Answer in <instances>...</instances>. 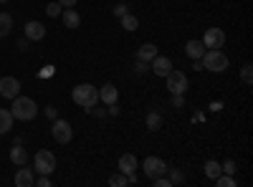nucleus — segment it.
Masks as SVG:
<instances>
[{"instance_id":"12","label":"nucleus","mask_w":253,"mask_h":187,"mask_svg":"<svg viewBox=\"0 0 253 187\" xmlns=\"http://www.w3.org/2000/svg\"><path fill=\"white\" fill-rule=\"evenodd\" d=\"M26 38H28V40H43V38H46V26L38 23V20H31V23H26Z\"/></svg>"},{"instance_id":"7","label":"nucleus","mask_w":253,"mask_h":187,"mask_svg":"<svg viewBox=\"0 0 253 187\" xmlns=\"http://www.w3.org/2000/svg\"><path fill=\"white\" fill-rule=\"evenodd\" d=\"M142 170L147 172V177H160V175H167V162L160 157H147L142 162Z\"/></svg>"},{"instance_id":"5","label":"nucleus","mask_w":253,"mask_h":187,"mask_svg":"<svg viewBox=\"0 0 253 187\" xmlns=\"http://www.w3.org/2000/svg\"><path fill=\"white\" fill-rule=\"evenodd\" d=\"M51 134L58 144H69L74 139V129L66 119H53V127H51Z\"/></svg>"},{"instance_id":"34","label":"nucleus","mask_w":253,"mask_h":187,"mask_svg":"<svg viewBox=\"0 0 253 187\" xmlns=\"http://www.w3.org/2000/svg\"><path fill=\"white\" fill-rule=\"evenodd\" d=\"M58 5H63V8H71V5H76V0H56Z\"/></svg>"},{"instance_id":"30","label":"nucleus","mask_w":253,"mask_h":187,"mask_svg":"<svg viewBox=\"0 0 253 187\" xmlns=\"http://www.w3.org/2000/svg\"><path fill=\"white\" fill-rule=\"evenodd\" d=\"M152 182H155V187H172L170 177H165V175H160V177H152Z\"/></svg>"},{"instance_id":"8","label":"nucleus","mask_w":253,"mask_h":187,"mask_svg":"<svg viewBox=\"0 0 253 187\" xmlns=\"http://www.w3.org/2000/svg\"><path fill=\"white\" fill-rule=\"evenodd\" d=\"M18 94H20V81L15 76H3V78H0V96L13 101Z\"/></svg>"},{"instance_id":"20","label":"nucleus","mask_w":253,"mask_h":187,"mask_svg":"<svg viewBox=\"0 0 253 187\" xmlns=\"http://www.w3.org/2000/svg\"><path fill=\"white\" fill-rule=\"evenodd\" d=\"M10 28H13V18H10V13H0V38H5V36L10 33Z\"/></svg>"},{"instance_id":"24","label":"nucleus","mask_w":253,"mask_h":187,"mask_svg":"<svg viewBox=\"0 0 253 187\" xmlns=\"http://www.w3.org/2000/svg\"><path fill=\"white\" fill-rule=\"evenodd\" d=\"M215 185L218 187H236V180H233V175H218Z\"/></svg>"},{"instance_id":"9","label":"nucleus","mask_w":253,"mask_h":187,"mask_svg":"<svg viewBox=\"0 0 253 187\" xmlns=\"http://www.w3.org/2000/svg\"><path fill=\"white\" fill-rule=\"evenodd\" d=\"M225 43V33L220 28H208L205 36H203V46L205 48H223Z\"/></svg>"},{"instance_id":"15","label":"nucleus","mask_w":253,"mask_h":187,"mask_svg":"<svg viewBox=\"0 0 253 187\" xmlns=\"http://www.w3.org/2000/svg\"><path fill=\"white\" fill-rule=\"evenodd\" d=\"M119 172L122 175H134L137 172V157L134 154H122L119 157Z\"/></svg>"},{"instance_id":"4","label":"nucleus","mask_w":253,"mask_h":187,"mask_svg":"<svg viewBox=\"0 0 253 187\" xmlns=\"http://www.w3.org/2000/svg\"><path fill=\"white\" fill-rule=\"evenodd\" d=\"M33 164H36L38 175H53L56 172V154L48 152V150H41V152H36Z\"/></svg>"},{"instance_id":"1","label":"nucleus","mask_w":253,"mask_h":187,"mask_svg":"<svg viewBox=\"0 0 253 187\" xmlns=\"http://www.w3.org/2000/svg\"><path fill=\"white\" fill-rule=\"evenodd\" d=\"M10 114H13V119H18V121H31V119H36L38 107H36V101H33L31 96H20V94H18V96L13 99Z\"/></svg>"},{"instance_id":"2","label":"nucleus","mask_w":253,"mask_h":187,"mask_svg":"<svg viewBox=\"0 0 253 187\" xmlns=\"http://www.w3.org/2000/svg\"><path fill=\"white\" fill-rule=\"evenodd\" d=\"M71 99L79 104L81 109L91 112V109L96 107V101H99V89H96V86H91V84H79V86H74Z\"/></svg>"},{"instance_id":"36","label":"nucleus","mask_w":253,"mask_h":187,"mask_svg":"<svg viewBox=\"0 0 253 187\" xmlns=\"http://www.w3.org/2000/svg\"><path fill=\"white\" fill-rule=\"evenodd\" d=\"M0 3H8V0H0Z\"/></svg>"},{"instance_id":"29","label":"nucleus","mask_w":253,"mask_h":187,"mask_svg":"<svg viewBox=\"0 0 253 187\" xmlns=\"http://www.w3.org/2000/svg\"><path fill=\"white\" fill-rule=\"evenodd\" d=\"M46 13H48L51 18H58V15L63 13V5H58V3H51V5H46Z\"/></svg>"},{"instance_id":"32","label":"nucleus","mask_w":253,"mask_h":187,"mask_svg":"<svg viewBox=\"0 0 253 187\" xmlns=\"http://www.w3.org/2000/svg\"><path fill=\"white\" fill-rule=\"evenodd\" d=\"M124 13H129V10H126V3H119V5L114 8V15H117V18H122Z\"/></svg>"},{"instance_id":"26","label":"nucleus","mask_w":253,"mask_h":187,"mask_svg":"<svg viewBox=\"0 0 253 187\" xmlns=\"http://www.w3.org/2000/svg\"><path fill=\"white\" fill-rule=\"evenodd\" d=\"M109 185H112V187H126L129 182H126V175L119 172V175H112V177H109Z\"/></svg>"},{"instance_id":"35","label":"nucleus","mask_w":253,"mask_h":187,"mask_svg":"<svg viewBox=\"0 0 253 187\" xmlns=\"http://www.w3.org/2000/svg\"><path fill=\"white\" fill-rule=\"evenodd\" d=\"M144 71H147V64L137 58V74H144Z\"/></svg>"},{"instance_id":"6","label":"nucleus","mask_w":253,"mask_h":187,"mask_svg":"<svg viewBox=\"0 0 253 187\" xmlns=\"http://www.w3.org/2000/svg\"><path fill=\"white\" fill-rule=\"evenodd\" d=\"M165 81H167V89H170V94L175 96V94H185L187 91V76L182 74V71H170L165 76Z\"/></svg>"},{"instance_id":"27","label":"nucleus","mask_w":253,"mask_h":187,"mask_svg":"<svg viewBox=\"0 0 253 187\" xmlns=\"http://www.w3.org/2000/svg\"><path fill=\"white\" fill-rule=\"evenodd\" d=\"M220 175H236V162L233 159H225L220 164Z\"/></svg>"},{"instance_id":"13","label":"nucleus","mask_w":253,"mask_h":187,"mask_svg":"<svg viewBox=\"0 0 253 187\" xmlns=\"http://www.w3.org/2000/svg\"><path fill=\"white\" fill-rule=\"evenodd\" d=\"M205 46H203V40H187L185 43V53H187V58H193V61H200L203 56H205Z\"/></svg>"},{"instance_id":"14","label":"nucleus","mask_w":253,"mask_h":187,"mask_svg":"<svg viewBox=\"0 0 253 187\" xmlns=\"http://www.w3.org/2000/svg\"><path fill=\"white\" fill-rule=\"evenodd\" d=\"M117 99H119V91H117L114 84H104L99 89V101H104L107 107H109V104H117Z\"/></svg>"},{"instance_id":"33","label":"nucleus","mask_w":253,"mask_h":187,"mask_svg":"<svg viewBox=\"0 0 253 187\" xmlns=\"http://www.w3.org/2000/svg\"><path fill=\"white\" fill-rule=\"evenodd\" d=\"M46 116L48 119H58V109L56 107H46Z\"/></svg>"},{"instance_id":"10","label":"nucleus","mask_w":253,"mask_h":187,"mask_svg":"<svg viewBox=\"0 0 253 187\" xmlns=\"http://www.w3.org/2000/svg\"><path fill=\"white\" fill-rule=\"evenodd\" d=\"M150 64H152V74H157V76H162V78L172 71V61L167 58V56H160V53L150 61Z\"/></svg>"},{"instance_id":"3","label":"nucleus","mask_w":253,"mask_h":187,"mask_svg":"<svg viewBox=\"0 0 253 187\" xmlns=\"http://www.w3.org/2000/svg\"><path fill=\"white\" fill-rule=\"evenodd\" d=\"M200 64H203V71H213V74H223L228 69V56L220 51V48H208L205 56L200 58Z\"/></svg>"},{"instance_id":"22","label":"nucleus","mask_w":253,"mask_h":187,"mask_svg":"<svg viewBox=\"0 0 253 187\" xmlns=\"http://www.w3.org/2000/svg\"><path fill=\"white\" fill-rule=\"evenodd\" d=\"M218 175H220V164H218L215 159H208V162H205V177H208V180H215Z\"/></svg>"},{"instance_id":"23","label":"nucleus","mask_w":253,"mask_h":187,"mask_svg":"<svg viewBox=\"0 0 253 187\" xmlns=\"http://www.w3.org/2000/svg\"><path fill=\"white\" fill-rule=\"evenodd\" d=\"M160 127H162V116H160L157 112H150V114H147V129L157 132Z\"/></svg>"},{"instance_id":"19","label":"nucleus","mask_w":253,"mask_h":187,"mask_svg":"<svg viewBox=\"0 0 253 187\" xmlns=\"http://www.w3.org/2000/svg\"><path fill=\"white\" fill-rule=\"evenodd\" d=\"M13 114H10V109H0V134H8L10 129H13Z\"/></svg>"},{"instance_id":"28","label":"nucleus","mask_w":253,"mask_h":187,"mask_svg":"<svg viewBox=\"0 0 253 187\" xmlns=\"http://www.w3.org/2000/svg\"><path fill=\"white\" fill-rule=\"evenodd\" d=\"M167 172H170V182H172V185H182V182H185V175H182L180 170H170V167H167Z\"/></svg>"},{"instance_id":"18","label":"nucleus","mask_w":253,"mask_h":187,"mask_svg":"<svg viewBox=\"0 0 253 187\" xmlns=\"http://www.w3.org/2000/svg\"><path fill=\"white\" fill-rule=\"evenodd\" d=\"M10 162L18 164V167H20V164H26V162H28V152L20 147V144H13V150H10Z\"/></svg>"},{"instance_id":"16","label":"nucleus","mask_w":253,"mask_h":187,"mask_svg":"<svg viewBox=\"0 0 253 187\" xmlns=\"http://www.w3.org/2000/svg\"><path fill=\"white\" fill-rule=\"evenodd\" d=\"M155 56H157V46H155V43H144V46H139V51H137V58L144 61V64H150Z\"/></svg>"},{"instance_id":"25","label":"nucleus","mask_w":253,"mask_h":187,"mask_svg":"<svg viewBox=\"0 0 253 187\" xmlns=\"http://www.w3.org/2000/svg\"><path fill=\"white\" fill-rule=\"evenodd\" d=\"M241 81H243L246 86H251V81H253V66H251V64L243 66V71H241Z\"/></svg>"},{"instance_id":"31","label":"nucleus","mask_w":253,"mask_h":187,"mask_svg":"<svg viewBox=\"0 0 253 187\" xmlns=\"http://www.w3.org/2000/svg\"><path fill=\"white\" fill-rule=\"evenodd\" d=\"M36 185H38V187H51V180H48V175H41V177L36 180Z\"/></svg>"},{"instance_id":"21","label":"nucleus","mask_w":253,"mask_h":187,"mask_svg":"<svg viewBox=\"0 0 253 187\" xmlns=\"http://www.w3.org/2000/svg\"><path fill=\"white\" fill-rule=\"evenodd\" d=\"M119 20H122V28H124V31H137V26H139L137 15H132V13H124Z\"/></svg>"},{"instance_id":"11","label":"nucleus","mask_w":253,"mask_h":187,"mask_svg":"<svg viewBox=\"0 0 253 187\" xmlns=\"http://www.w3.org/2000/svg\"><path fill=\"white\" fill-rule=\"evenodd\" d=\"M33 185H36L33 170H28L26 164H20V170L15 172V187H33Z\"/></svg>"},{"instance_id":"17","label":"nucleus","mask_w":253,"mask_h":187,"mask_svg":"<svg viewBox=\"0 0 253 187\" xmlns=\"http://www.w3.org/2000/svg\"><path fill=\"white\" fill-rule=\"evenodd\" d=\"M61 18H63V26H66V28H79L81 26V15L76 13V10H63L61 13Z\"/></svg>"}]
</instances>
